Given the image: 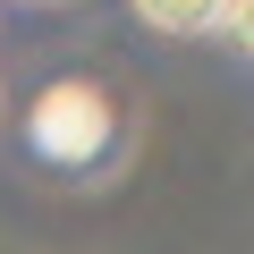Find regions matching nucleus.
<instances>
[{"instance_id": "nucleus-2", "label": "nucleus", "mask_w": 254, "mask_h": 254, "mask_svg": "<svg viewBox=\"0 0 254 254\" xmlns=\"http://www.w3.org/2000/svg\"><path fill=\"white\" fill-rule=\"evenodd\" d=\"M229 9L237 0H136V17L153 34H212V26H229Z\"/></svg>"}, {"instance_id": "nucleus-1", "label": "nucleus", "mask_w": 254, "mask_h": 254, "mask_svg": "<svg viewBox=\"0 0 254 254\" xmlns=\"http://www.w3.org/2000/svg\"><path fill=\"white\" fill-rule=\"evenodd\" d=\"M102 136H110V102H102V85L68 76V85H51V93L34 102V144H43L51 161H93Z\"/></svg>"}, {"instance_id": "nucleus-3", "label": "nucleus", "mask_w": 254, "mask_h": 254, "mask_svg": "<svg viewBox=\"0 0 254 254\" xmlns=\"http://www.w3.org/2000/svg\"><path fill=\"white\" fill-rule=\"evenodd\" d=\"M229 34H237V51H254V0H237V9H229Z\"/></svg>"}]
</instances>
